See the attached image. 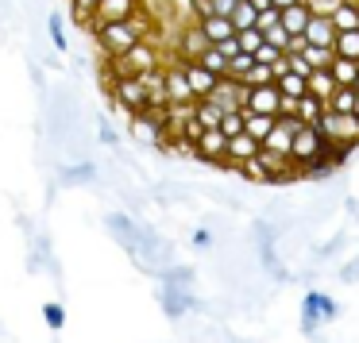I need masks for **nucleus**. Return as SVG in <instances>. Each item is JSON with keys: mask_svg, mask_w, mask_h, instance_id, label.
<instances>
[{"mask_svg": "<svg viewBox=\"0 0 359 343\" xmlns=\"http://www.w3.org/2000/svg\"><path fill=\"white\" fill-rule=\"evenodd\" d=\"M194 247L197 251H209L212 247V232H209V227H197V232H194Z\"/></svg>", "mask_w": 359, "mask_h": 343, "instance_id": "42", "label": "nucleus"}, {"mask_svg": "<svg viewBox=\"0 0 359 343\" xmlns=\"http://www.w3.org/2000/svg\"><path fill=\"white\" fill-rule=\"evenodd\" d=\"M274 85H278L282 97H305V93H309V78H305V74H294V70L278 74V78H274Z\"/></svg>", "mask_w": 359, "mask_h": 343, "instance_id": "19", "label": "nucleus"}, {"mask_svg": "<svg viewBox=\"0 0 359 343\" xmlns=\"http://www.w3.org/2000/svg\"><path fill=\"white\" fill-rule=\"evenodd\" d=\"M317 132L325 135L328 143H351V147H359V116L355 112L325 108V116L317 120Z\"/></svg>", "mask_w": 359, "mask_h": 343, "instance_id": "4", "label": "nucleus"}, {"mask_svg": "<svg viewBox=\"0 0 359 343\" xmlns=\"http://www.w3.org/2000/svg\"><path fill=\"white\" fill-rule=\"evenodd\" d=\"M328 108H332V112H355V89L340 85L332 97H328Z\"/></svg>", "mask_w": 359, "mask_h": 343, "instance_id": "30", "label": "nucleus"}, {"mask_svg": "<svg viewBox=\"0 0 359 343\" xmlns=\"http://www.w3.org/2000/svg\"><path fill=\"white\" fill-rule=\"evenodd\" d=\"M336 4H340V0H305V8H309L313 16H332Z\"/></svg>", "mask_w": 359, "mask_h": 343, "instance_id": "39", "label": "nucleus"}, {"mask_svg": "<svg viewBox=\"0 0 359 343\" xmlns=\"http://www.w3.org/2000/svg\"><path fill=\"white\" fill-rule=\"evenodd\" d=\"M325 147H328V139L317 132V124H302L294 132V150H290V158H294L297 166H305V162L325 155Z\"/></svg>", "mask_w": 359, "mask_h": 343, "instance_id": "5", "label": "nucleus"}, {"mask_svg": "<svg viewBox=\"0 0 359 343\" xmlns=\"http://www.w3.org/2000/svg\"><path fill=\"white\" fill-rule=\"evenodd\" d=\"M305 39L317 43V47H332V43H336L332 16H309V24H305Z\"/></svg>", "mask_w": 359, "mask_h": 343, "instance_id": "14", "label": "nucleus"}, {"mask_svg": "<svg viewBox=\"0 0 359 343\" xmlns=\"http://www.w3.org/2000/svg\"><path fill=\"white\" fill-rule=\"evenodd\" d=\"M332 50L340 58H355V62H359V27H355V31H336Z\"/></svg>", "mask_w": 359, "mask_h": 343, "instance_id": "25", "label": "nucleus"}, {"mask_svg": "<svg viewBox=\"0 0 359 343\" xmlns=\"http://www.w3.org/2000/svg\"><path fill=\"white\" fill-rule=\"evenodd\" d=\"M243 81H248V85H271V81H274V70H271L266 62H255V66L248 70V78H243Z\"/></svg>", "mask_w": 359, "mask_h": 343, "instance_id": "35", "label": "nucleus"}, {"mask_svg": "<svg viewBox=\"0 0 359 343\" xmlns=\"http://www.w3.org/2000/svg\"><path fill=\"white\" fill-rule=\"evenodd\" d=\"M297 101H302V97H282L278 116H297Z\"/></svg>", "mask_w": 359, "mask_h": 343, "instance_id": "43", "label": "nucleus"}, {"mask_svg": "<svg viewBox=\"0 0 359 343\" xmlns=\"http://www.w3.org/2000/svg\"><path fill=\"white\" fill-rule=\"evenodd\" d=\"M263 39L274 43V47H282V50H290V39H294V35H290L282 24H274V27H266V31H263Z\"/></svg>", "mask_w": 359, "mask_h": 343, "instance_id": "37", "label": "nucleus"}, {"mask_svg": "<svg viewBox=\"0 0 359 343\" xmlns=\"http://www.w3.org/2000/svg\"><path fill=\"white\" fill-rule=\"evenodd\" d=\"M274 8H290V4H297V0H271Z\"/></svg>", "mask_w": 359, "mask_h": 343, "instance_id": "45", "label": "nucleus"}, {"mask_svg": "<svg viewBox=\"0 0 359 343\" xmlns=\"http://www.w3.org/2000/svg\"><path fill=\"white\" fill-rule=\"evenodd\" d=\"M43 320H47L50 332H62V324H66V309H62L58 301H47V304H43Z\"/></svg>", "mask_w": 359, "mask_h": 343, "instance_id": "32", "label": "nucleus"}, {"mask_svg": "<svg viewBox=\"0 0 359 343\" xmlns=\"http://www.w3.org/2000/svg\"><path fill=\"white\" fill-rule=\"evenodd\" d=\"M355 116H359V85H355Z\"/></svg>", "mask_w": 359, "mask_h": 343, "instance_id": "46", "label": "nucleus"}, {"mask_svg": "<svg viewBox=\"0 0 359 343\" xmlns=\"http://www.w3.org/2000/svg\"><path fill=\"white\" fill-rule=\"evenodd\" d=\"M251 66H255V55L240 50V55H232V58H228V78L243 81V78H248V70H251Z\"/></svg>", "mask_w": 359, "mask_h": 343, "instance_id": "31", "label": "nucleus"}, {"mask_svg": "<svg viewBox=\"0 0 359 343\" xmlns=\"http://www.w3.org/2000/svg\"><path fill=\"white\" fill-rule=\"evenodd\" d=\"M325 108H328V101H320V97L305 93L302 101H297V120H302V124H317V120L325 116Z\"/></svg>", "mask_w": 359, "mask_h": 343, "instance_id": "22", "label": "nucleus"}, {"mask_svg": "<svg viewBox=\"0 0 359 343\" xmlns=\"http://www.w3.org/2000/svg\"><path fill=\"white\" fill-rule=\"evenodd\" d=\"M47 31H50V43H55V47L66 55V47H70V39H66V31H62V16H58V12H50V20H47Z\"/></svg>", "mask_w": 359, "mask_h": 343, "instance_id": "34", "label": "nucleus"}, {"mask_svg": "<svg viewBox=\"0 0 359 343\" xmlns=\"http://www.w3.org/2000/svg\"><path fill=\"white\" fill-rule=\"evenodd\" d=\"M194 116L201 120L205 127H220V120H224V108H220L217 101H209V97H201V101L194 104Z\"/></svg>", "mask_w": 359, "mask_h": 343, "instance_id": "23", "label": "nucleus"}, {"mask_svg": "<svg viewBox=\"0 0 359 343\" xmlns=\"http://www.w3.org/2000/svg\"><path fill=\"white\" fill-rule=\"evenodd\" d=\"M155 31H158V24L151 20V12H147V8H140L135 16H128V20H112V24H101L97 31H89V35L97 39L101 55H104V58H112V55H124L128 47H135L140 39H155Z\"/></svg>", "mask_w": 359, "mask_h": 343, "instance_id": "1", "label": "nucleus"}, {"mask_svg": "<svg viewBox=\"0 0 359 343\" xmlns=\"http://www.w3.org/2000/svg\"><path fill=\"white\" fill-rule=\"evenodd\" d=\"M282 55H286V50H282V47H274V43H266V39H263V47L255 50V62H266V66H274V62H278Z\"/></svg>", "mask_w": 359, "mask_h": 343, "instance_id": "38", "label": "nucleus"}, {"mask_svg": "<svg viewBox=\"0 0 359 343\" xmlns=\"http://www.w3.org/2000/svg\"><path fill=\"white\" fill-rule=\"evenodd\" d=\"M274 124H278V116H271V112H248V108H243V132L255 135L259 143L274 132Z\"/></svg>", "mask_w": 359, "mask_h": 343, "instance_id": "16", "label": "nucleus"}, {"mask_svg": "<svg viewBox=\"0 0 359 343\" xmlns=\"http://www.w3.org/2000/svg\"><path fill=\"white\" fill-rule=\"evenodd\" d=\"M197 62H201L205 70H212V74H217V78H228V55H224V50L217 47V43H212V47L205 50V55L197 58Z\"/></svg>", "mask_w": 359, "mask_h": 343, "instance_id": "26", "label": "nucleus"}, {"mask_svg": "<svg viewBox=\"0 0 359 343\" xmlns=\"http://www.w3.org/2000/svg\"><path fill=\"white\" fill-rule=\"evenodd\" d=\"M336 316H340V304H336L328 293H320V289L305 293V301H302V332L305 335H317L320 328L332 324Z\"/></svg>", "mask_w": 359, "mask_h": 343, "instance_id": "3", "label": "nucleus"}, {"mask_svg": "<svg viewBox=\"0 0 359 343\" xmlns=\"http://www.w3.org/2000/svg\"><path fill=\"white\" fill-rule=\"evenodd\" d=\"M197 27H201L205 35H209V43H224V39H232L236 35V24H232V16H201L197 20Z\"/></svg>", "mask_w": 359, "mask_h": 343, "instance_id": "13", "label": "nucleus"}, {"mask_svg": "<svg viewBox=\"0 0 359 343\" xmlns=\"http://www.w3.org/2000/svg\"><path fill=\"white\" fill-rule=\"evenodd\" d=\"M255 20H259V8L251 4V0H240L232 8V24H236V31H243V27H255Z\"/></svg>", "mask_w": 359, "mask_h": 343, "instance_id": "28", "label": "nucleus"}, {"mask_svg": "<svg viewBox=\"0 0 359 343\" xmlns=\"http://www.w3.org/2000/svg\"><path fill=\"white\" fill-rule=\"evenodd\" d=\"M97 135H101V143H104V147H116V143H120L116 127H112L109 120H101V124H97Z\"/></svg>", "mask_w": 359, "mask_h": 343, "instance_id": "40", "label": "nucleus"}, {"mask_svg": "<svg viewBox=\"0 0 359 343\" xmlns=\"http://www.w3.org/2000/svg\"><path fill=\"white\" fill-rule=\"evenodd\" d=\"M332 78H336V85H351V89H355L359 85V62H355V58H340V55H336L332 58Z\"/></svg>", "mask_w": 359, "mask_h": 343, "instance_id": "21", "label": "nucleus"}, {"mask_svg": "<svg viewBox=\"0 0 359 343\" xmlns=\"http://www.w3.org/2000/svg\"><path fill=\"white\" fill-rule=\"evenodd\" d=\"M220 132L232 139V135H240L243 132V108H232V112H224V120H220Z\"/></svg>", "mask_w": 359, "mask_h": 343, "instance_id": "36", "label": "nucleus"}, {"mask_svg": "<svg viewBox=\"0 0 359 343\" xmlns=\"http://www.w3.org/2000/svg\"><path fill=\"white\" fill-rule=\"evenodd\" d=\"M178 66L182 70H186V81H189V89H194V97L197 101H201V97H209L212 89H217V74L212 70H205L201 62H197V58H178Z\"/></svg>", "mask_w": 359, "mask_h": 343, "instance_id": "9", "label": "nucleus"}, {"mask_svg": "<svg viewBox=\"0 0 359 343\" xmlns=\"http://www.w3.org/2000/svg\"><path fill=\"white\" fill-rule=\"evenodd\" d=\"M259 147H263V143H259L255 135H248V132L232 135V139H228V155H232L236 170H240V162H248V158H255V155H259Z\"/></svg>", "mask_w": 359, "mask_h": 343, "instance_id": "15", "label": "nucleus"}, {"mask_svg": "<svg viewBox=\"0 0 359 343\" xmlns=\"http://www.w3.org/2000/svg\"><path fill=\"white\" fill-rule=\"evenodd\" d=\"M236 4H240V0H212V12H217V16H232Z\"/></svg>", "mask_w": 359, "mask_h": 343, "instance_id": "44", "label": "nucleus"}, {"mask_svg": "<svg viewBox=\"0 0 359 343\" xmlns=\"http://www.w3.org/2000/svg\"><path fill=\"white\" fill-rule=\"evenodd\" d=\"M158 301H163V312H166L170 320H182V316H186V312L197 304L194 293H189L186 286H166V281L158 286Z\"/></svg>", "mask_w": 359, "mask_h": 343, "instance_id": "8", "label": "nucleus"}, {"mask_svg": "<svg viewBox=\"0 0 359 343\" xmlns=\"http://www.w3.org/2000/svg\"><path fill=\"white\" fill-rule=\"evenodd\" d=\"M163 74H166V101H170V104H189V101H197L194 89H189V81H186V70L178 66V58H174V62H166Z\"/></svg>", "mask_w": 359, "mask_h": 343, "instance_id": "10", "label": "nucleus"}, {"mask_svg": "<svg viewBox=\"0 0 359 343\" xmlns=\"http://www.w3.org/2000/svg\"><path fill=\"white\" fill-rule=\"evenodd\" d=\"M224 150H228V135L220 132V127H205L201 139H197V158L217 166V158L224 155Z\"/></svg>", "mask_w": 359, "mask_h": 343, "instance_id": "12", "label": "nucleus"}, {"mask_svg": "<svg viewBox=\"0 0 359 343\" xmlns=\"http://www.w3.org/2000/svg\"><path fill=\"white\" fill-rule=\"evenodd\" d=\"M340 281H348V286H355V281H359V258H351V262H344V270H340Z\"/></svg>", "mask_w": 359, "mask_h": 343, "instance_id": "41", "label": "nucleus"}, {"mask_svg": "<svg viewBox=\"0 0 359 343\" xmlns=\"http://www.w3.org/2000/svg\"><path fill=\"white\" fill-rule=\"evenodd\" d=\"M336 78H332V66H320V70H313L309 74V93L313 97H320V101H328V97L336 93Z\"/></svg>", "mask_w": 359, "mask_h": 343, "instance_id": "18", "label": "nucleus"}, {"mask_svg": "<svg viewBox=\"0 0 359 343\" xmlns=\"http://www.w3.org/2000/svg\"><path fill=\"white\" fill-rule=\"evenodd\" d=\"M93 178H97V166L86 162V158L78 166H66L62 170V186H81V181H93Z\"/></svg>", "mask_w": 359, "mask_h": 343, "instance_id": "27", "label": "nucleus"}, {"mask_svg": "<svg viewBox=\"0 0 359 343\" xmlns=\"http://www.w3.org/2000/svg\"><path fill=\"white\" fill-rule=\"evenodd\" d=\"M163 62L166 58H163V50H158L155 39H140L135 47H128L124 55L104 58V66L112 70V78H140V74H147V70H158Z\"/></svg>", "mask_w": 359, "mask_h": 343, "instance_id": "2", "label": "nucleus"}, {"mask_svg": "<svg viewBox=\"0 0 359 343\" xmlns=\"http://www.w3.org/2000/svg\"><path fill=\"white\" fill-rule=\"evenodd\" d=\"M209 47H212L209 35H205L201 27H197V20H194V24H186V27L178 31V43H174V58H201Z\"/></svg>", "mask_w": 359, "mask_h": 343, "instance_id": "7", "label": "nucleus"}, {"mask_svg": "<svg viewBox=\"0 0 359 343\" xmlns=\"http://www.w3.org/2000/svg\"><path fill=\"white\" fill-rule=\"evenodd\" d=\"M278 104H282V93L278 85H251L248 93V112H271V116H278Z\"/></svg>", "mask_w": 359, "mask_h": 343, "instance_id": "11", "label": "nucleus"}, {"mask_svg": "<svg viewBox=\"0 0 359 343\" xmlns=\"http://www.w3.org/2000/svg\"><path fill=\"white\" fill-rule=\"evenodd\" d=\"M236 39H240V50H248V55H255L263 47V31L259 27H243V31H236Z\"/></svg>", "mask_w": 359, "mask_h": 343, "instance_id": "33", "label": "nucleus"}, {"mask_svg": "<svg viewBox=\"0 0 359 343\" xmlns=\"http://www.w3.org/2000/svg\"><path fill=\"white\" fill-rule=\"evenodd\" d=\"M313 12L305 8V0H297V4H290V8H282V27H286L290 35H305V24H309Z\"/></svg>", "mask_w": 359, "mask_h": 343, "instance_id": "17", "label": "nucleus"}, {"mask_svg": "<svg viewBox=\"0 0 359 343\" xmlns=\"http://www.w3.org/2000/svg\"><path fill=\"white\" fill-rule=\"evenodd\" d=\"M97 4H101V0H70V16H74V24H78V27H89V24H93Z\"/></svg>", "mask_w": 359, "mask_h": 343, "instance_id": "29", "label": "nucleus"}, {"mask_svg": "<svg viewBox=\"0 0 359 343\" xmlns=\"http://www.w3.org/2000/svg\"><path fill=\"white\" fill-rule=\"evenodd\" d=\"M158 281H166V286H194V266H178V262H170L166 270H158Z\"/></svg>", "mask_w": 359, "mask_h": 343, "instance_id": "24", "label": "nucleus"}, {"mask_svg": "<svg viewBox=\"0 0 359 343\" xmlns=\"http://www.w3.org/2000/svg\"><path fill=\"white\" fill-rule=\"evenodd\" d=\"M332 24H336V31H355L359 27V4L355 0H340V4H336Z\"/></svg>", "mask_w": 359, "mask_h": 343, "instance_id": "20", "label": "nucleus"}, {"mask_svg": "<svg viewBox=\"0 0 359 343\" xmlns=\"http://www.w3.org/2000/svg\"><path fill=\"white\" fill-rule=\"evenodd\" d=\"M140 8H147L143 0H101V4H97V12H93V24H89V31H97L101 24H112V20L135 16Z\"/></svg>", "mask_w": 359, "mask_h": 343, "instance_id": "6", "label": "nucleus"}]
</instances>
